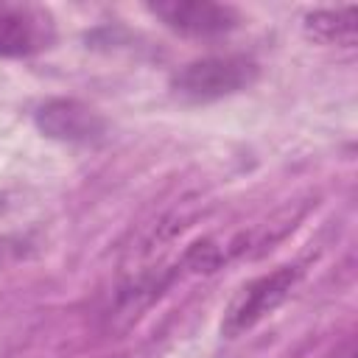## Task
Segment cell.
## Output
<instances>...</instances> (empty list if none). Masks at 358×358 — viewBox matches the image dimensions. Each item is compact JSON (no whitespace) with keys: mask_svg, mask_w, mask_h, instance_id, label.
<instances>
[{"mask_svg":"<svg viewBox=\"0 0 358 358\" xmlns=\"http://www.w3.org/2000/svg\"><path fill=\"white\" fill-rule=\"evenodd\" d=\"M257 78V64L246 56H207L187 62L173 73L171 87L185 101H218L252 87Z\"/></svg>","mask_w":358,"mask_h":358,"instance_id":"1","label":"cell"},{"mask_svg":"<svg viewBox=\"0 0 358 358\" xmlns=\"http://www.w3.org/2000/svg\"><path fill=\"white\" fill-rule=\"evenodd\" d=\"M296 280H299L296 266H280L271 274L255 277L246 285H241V291L232 296V302L224 310L221 336L224 338H238L241 333L252 330L260 319H266L271 310H277L285 302V296L291 294Z\"/></svg>","mask_w":358,"mask_h":358,"instance_id":"2","label":"cell"},{"mask_svg":"<svg viewBox=\"0 0 358 358\" xmlns=\"http://www.w3.org/2000/svg\"><path fill=\"white\" fill-rule=\"evenodd\" d=\"M56 42L53 14L28 0H0V56L22 59Z\"/></svg>","mask_w":358,"mask_h":358,"instance_id":"3","label":"cell"},{"mask_svg":"<svg viewBox=\"0 0 358 358\" xmlns=\"http://www.w3.org/2000/svg\"><path fill=\"white\" fill-rule=\"evenodd\" d=\"M148 11L171 31L182 36H221L229 34L238 22L241 14L229 3H213V0H157L148 3Z\"/></svg>","mask_w":358,"mask_h":358,"instance_id":"4","label":"cell"},{"mask_svg":"<svg viewBox=\"0 0 358 358\" xmlns=\"http://www.w3.org/2000/svg\"><path fill=\"white\" fill-rule=\"evenodd\" d=\"M36 126L48 137L64 140V143H95L106 131L103 117L87 103L73 98H56L42 103L36 112Z\"/></svg>","mask_w":358,"mask_h":358,"instance_id":"5","label":"cell"},{"mask_svg":"<svg viewBox=\"0 0 358 358\" xmlns=\"http://www.w3.org/2000/svg\"><path fill=\"white\" fill-rule=\"evenodd\" d=\"M355 6H341V8H316L305 14V34L322 45H355Z\"/></svg>","mask_w":358,"mask_h":358,"instance_id":"6","label":"cell"},{"mask_svg":"<svg viewBox=\"0 0 358 358\" xmlns=\"http://www.w3.org/2000/svg\"><path fill=\"white\" fill-rule=\"evenodd\" d=\"M347 358H352V355H347Z\"/></svg>","mask_w":358,"mask_h":358,"instance_id":"7","label":"cell"}]
</instances>
